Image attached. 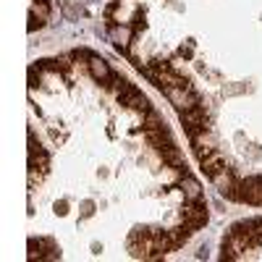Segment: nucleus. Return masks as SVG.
I'll return each instance as SVG.
<instances>
[{
	"label": "nucleus",
	"mask_w": 262,
	"mask_h": 262,
	"mask_svg": "<svg viewBox=\"0 0 262 262\" xmlns=\"http://www.w3.org/2000/svg\"><path fill=\"white\" fill-rule=\"evenodd\" d=\"M111 37L118 48H126L131 37H134V27H111Z\"/></svg>",
	"instance_id": "20e7f679"
},
{
	"label": "nucleus",
	"mask_w": 262,
	"mask_h": 262,
	"mask_svg": "<svg viewBox=\"0 0 262 262\" xmlns=\"http://www.w3.org/2000/svg\"><path fill=\"white\" fill-rule=\"evenodd\" d=\"M29 257L34 259H48V257H58V247L53 244V238H32L29 242Z\"/></svg>",
	"instance_id": "f03ea898"
},
{
	"label": "nucleus",
	"mask_w": 262,
	"mask_h": 262,
	"mask_svg": "<svg viewBox=\"0 0 262 262\" xmlns=\"http://www.w3.org/2000/svg\"><path fill=\"white\" fill-rule=\"evenodd\" d=\"M86 66H90V74L102 84V86H111V79H113V71H111V66H107L100 55H92L90 58V63H86Z\"/></svg>",
	"instance_id": "7ed1b4c3"
},
{
	"label": "nucleus",
	"mask_w": 262,
	"mask_h": 262,
	"mask_svg": "<svg viewBox=\"0 0 262 262\" xmlns=\"http://www.w3.org/2000/svg\"><path fill=\"white\" fill-rule=\"evenodd\" d=\"M48 165H50L48 152L42 149L39 144H34V137L29 134V181H32V186H34V181H42Z\"/></svg>",
	"instance_id": "f257e3e1"
}]
</instances>
